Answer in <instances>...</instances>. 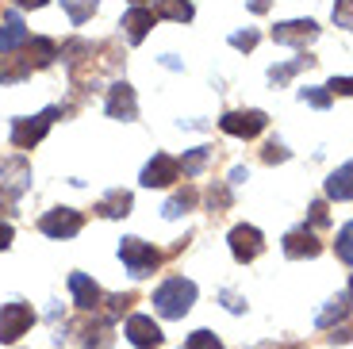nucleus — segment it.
<instances>
[{"label":"nucleus","mask_w":353,"mask_h":349,"mask_svg":"<svg viewBox=\"0 0 353 349\" xmlns=\"http://www.w3.org/2000/svg\"><path fill=\"white\" fill-rule=\"evenodd\" d=\"M300 100H303V104H311V108H319V112H327L334 97H330L327 88H300Z\"/></svg>","instance_id":"nucleus-28"},{"label":"nucleus","mask_w":353,"mask_h":349,"mask_svg":"<svg viewBox=\"0 0 353 349\" xmlns=\"http://www.w3.org/2000/svg\"><path fill=\"white\" fill-rule=\"evenodd\" d=\"M54 119H58V108H46V112H39V115H23V119H12V146H19V150L39 146V142L46 139Z\"/></svg>","instance_id":"nucleus-2"},{"label":"nucleus","mask_w":353,"mask_h":349,"mask_svg":"<svg viewBox=\"0 0 353 349\" xmlns=\"http://www.w3.org/2000/svg\"><path fill=\"white\" fill-rule=\"evenodd\" d=\"M350 338H353V326H345V330L330 334V341H334V346H338V341H350Z\"/></svg>","instance_id":"nucleus-37"},{"label":"nucleus","mask_w":353,"mask_h":349,"mask_svg":"<svg viewBox=\"0 0 353 349\" xmlns=\"http://www.w3.org/2000/svg\"><path fill=\"white\" fill-rule=\"evenodd\" d=\"M16 4H19V8H43L46 0H16Z\"/></svg>","instance_id":"nucleus-39"},{"label":"nucleus","mask_w":353,"mask_h":349,"mask_svg":"<svg viewBox=\"0 0 353 349\" xmlns=\"http://www.w3.org/2000/svg\"><path fill=\"white\" fill-rule=\"evenodd\" d=\"M62 8L70 12L73 23H85V19H92V12L100 8V0H62Z\"/></svg>","instance_id":"nucleus-25"},{"label":"nucleus","mask_w":353,"mask_h":349,"mask_svg":"<svg viewBox=\"0 0 353 349\" xmlns=\"http://www.w3.org/2000/svg\"><path fill=\"white\" fill-rule=\"evenodd\" d=\"M131 4H139V0H131Z\"/></svg>","instance_id":"nucleus-42"},{"label":"nucleus","mask_w":353,"mask_h":349,"mask_svg":"<svg viewBox=\"0 0 353 349\" xmlns=\"http://www.w3.org/2000/svg\"><path fill=\"white\" fill-rule=\"evenodd\" d=\"M12 246V227L8 223H0V250H8Z\"/></svg>","instance_id":"nucleus-35"},{"label":"nucleus","mask_w":353,"mask_h":349,"mask_svg":"<svg viewBox=\"0 0 353 349\" xmlns=\"http://www.w3.org/2000/svg\"><path fill=\"white\" fill-rule=\"evenodd\" d=\"M227 242H230V253H234V261H239V265H250L254 257H261V250H265L261 230L250 227V223H239V227L230 230Z\"/></svg>","instance_id":"nucleus-6"},{"label":"nucleus","mask_w":353,"mask_h":349,"mask_svg":"<svg viewBox=\"0 0 353 349\" xmlns=\"http://www.w3.org/2000/svg\"><path fill=\"white\" fill-rule=\"evenodd\" d=\"M119 257H123L131 277H150L161 265V253L154 250L150 242H142V238H123V242H119Z\"/></svg>","instance_id":"nucleus-3"},{"label":"nucleus","mask_w":353,"mask_h":349,"mask_svg":"<svg viewBox=\"0 0 353 349\" xmlns=\"http://www.w3.org/2000/svg\"><path fill=\"white\" fill-rule=\"evenodd\" d=\"M176 177H181V166H176V157H169V154H154L150 166L142 169V184H146V188H165Z\"/></svg>","instance_id":"nucleus-12"},{"label":"nucleus","mask_w":353,"mask_h":349,"mask_svg":"<svg viewBox=\"0 0 353 349\" xmlns=\"http://www.w3.org/2000/svg\"><path fill=\"white\" fill-rule=\"evenodd\" d=\"M350 296H334L330 299L327 307H323V311H319V319H315V326H323V330H327V326H334V323H342L345 315H350Z\"/></svg>","instance_id":"nucleus-21"},{"label":"nucleus","mask_w":353,"mask_h":349,"mask_svg":"<svg viewBox=\"0 0 353 349\" xmlns=\"http://www.w3.org/2000/svg\"><path fill=\"white\" fill-rule=\"evenodd\" d=\"M242 181H250V173L246 169H234V173H230V184H242Z\"/></svg>","instance_id":"nucleus-38"},{"label":"nucleus","mask_w":353,"mask_h":349,"mask_svg":"<svg viewBox=\"0 0 353 349\" xmlns=\"http://www.w3.org/2000/svg\"><path fill=\"white\" fill-rule=\"evenodd\" d=\"M327 196L330 200H353V161H345L342 169L327 177Z\"/></svg>","instance_id":"nucleus-19"},{"label":"nucleus","mask_w":353,"mask_h":349,"mask_svg":"<svg viewBox=\"0 0 353 349\" xmlns=\"http://www.w3.org/2000/svg\"><path fill=\"white\" fill-rule=\"evenodd\" d=\"M273 39L281 46H296V50H303V46H311L319 39V23L315 19H288V23L273 27Z\"/></svg>","instance_id":"nucleus-7"},{"label":"nucleus","mask_w":353,"mask_h":349,"mask_svg":"<svg viewBox=\"0 0 353 349\" xmlns=\"http://www.w3.org/2000/svg\"><path fill=\"white\" fill-rule=\"evenodd\" d=\"M27 27H23V19L16 16V12H8V16L0 19V54H16V50H23L27 46Z\"/></svg>","instance_id":"nucleus-14"},{"label":"nucleus","mask_w":353,"mask_h":349,"mask_svg":"<svg viewBox=\"0 0 353 349\" xmlns=\"http://www.w3.org/2000/svg\"><path fill=\"white\" fill-rule=\"evenodd\" d=\"M261 157H265V161H269V166H276V161H288V150H284L281 142L273 139V142H269V146H265V154H261Z\"/></svg>","instance_id":"nucleus-32"},{"label":"nucleus","mask_w":353,"mask_h":349,"mask_svg":"<svg viewBox=\"0 0 353 349\" xmlns=\"http://www.w3.org/2000/svg\"><path fill=\"white\" fill-rule=\"evenodd\" d=\"M108 115L112 119H123V123H131L139 115V100H134V88L127 81H115L108 88Z\"/></svg>","instance_id":"nucleus-11"},{"label":"nucleus","mask_w":353,"mask_h":349,"mask_svg":"<svg viewBox=\"0 0 353 349\" xmlns=\"http://www.w3.org/2000/svg\"><path fill=\"white\" fill-rule=\"evenodd\" d=\"M250 8H254V12H265V8H269V0H250Z\"/></svg>","instance_id":"nucleus-40"},{"label":"nucleus","mask_w":353,"mask_h":349,"mask_svg":"<svg viewBox=\"0 0 353 349\" xmlns=\"http://www.w3.org/2000/svg\"><path fill=\"white\" fill-rule=\"evenodd\" d=\"M196 200H200V196H196V188H181L176 196H169V200H165L161 215H165V219H181L185 211H192V208H196Z\"/></svg>","instance_id":"nucleus-22"},{"label":"nucleus","mask_w":353,"mask_h":349,"mask_svg":"<svg viewBox=\"0 0 353 349\" xmlns=\"http://www.w3.org/2000/svg\"><path fill=\"white\" fill-rule=\"evenodd\" d=\"M327 92L330 97H353V77H334L327 85Z\"/></svg>","instance_id":"nucleus-31"},{"label":"nucleus","mask_w":353,"mask_h":349,"mask_svg":"<svg viewBox=\"0 0 353 349\" xmlns=\"http://www.w3.org/2000/svg\"><path fill=\"white\" fill-rule=\"evenodd\" d=\"M311 223L315 227H327V203H311Z\"/></svg>","instance_id":"nucleus-34"},{"label":"nucleus","mask_w":353,"mask_h":349,"mask_svg":"<svg viewBox=\"0 0 353 349\" xmlns=\"http://www.w3.org/2000/svg\"><path fill=\"white\" fill-rule=\"evenodd\" d=\"M265 123H269V115H265V112L246 108V112H227L219 119V127L227 134H234V139H257V134L265 131Z\"/></svg>","instance_id":"nucleus-5"},{"label":"nucleus","mask_w":353,"mask_h":349,"mask_svg":"<svg viewBox=\"0 0 353 349\" xmlns=\"http://www.w3.org/2000/svg\"><path fill=\"white\" fill-rule=\"evenodd\" d=\"M334 23L345 27V31H353V0H338L334 4Z\"/></svg>","instance_id":"nucleus-29"},{"label":"nucleus","mask_w":353,"mask_h":349,"mask_svg":"<svg viewBox=\"0 0 353 349\" xmlns=\"http://www.w3.org/2000/svg\"><path fill=\"white\" fill-rule=\"evenodd\" d=\"M31 323H35V311H31V303H4L0 307V341L4 346H12V341H19L27 330H31Z\"/></svg>","instance_id":"nucleus-4"},{"label":"nucleus","mask_w":353,"mask_h":349,"mask_svg":"<svg viewBox=\"0 0 353 349\" xmlns=\"http://www.w3.org/2000/svg\"><path fill=\"white\" fill-rule=\"evenodd\" d=\"M181 349H223V341L212 330H196V334H188V341Z\"/></svg>","instance_id":"nucleus-27"},{"label":"nucleus","mask_w":353,"mask_h":349,"mask_svg":"<svg viewBox=\"0 0 353 349\" xmlns=\"http://www.w3.org/2000/svg\"><path fill=\"white\" fill-rule=\"evenodd\" d=\"M31 188V166H27L23 157H8V161H0V192L16 200L19 192Z\"/></svg>","instance_id":"nucleus-8"},{"label":"nucleus","mask_w":353,"mask_h":349,"mask_svg":"<svg viewBox=\"0 0 353 349\" xmlns=\"http://www.w3.org/2000/svg\"><path fill=\"white\" fill-rule=\"evenodd\" d=\"M311 61L315 58H292V61H284V66H273V70H269V81H273V85H288V81L296 77L303 66H311Z\"/></svg>","instance_id":"nucleus-24"},{"label":"nucleus","mask_w":353,"mask_h":349,"mask_svg":"<svg viewBox=\"0 0 353 349\" xmlns=\"http://www.w3.org/2000/svg\"><path fill=\"white\" fill-rule=\"evenodd\" d=\"M39 230H43L46 238H73L81 230V211H73V208L46 211V215L39 219Z\"/></svg>","instance_id":"nucleus-9"},{"label":"nucleus","mask_w":353,"mask_h":349,"mask_svg":"<svg viewBox=\"0 0 353 349\" xmlns=\"http://www.w3.org/2000/svg\"><path fill=\"white\" fill-rule=\"evenodd\" d=\"M23 54H27V66H35V70H43V66H50L54 58H58V43H50V39H27V46H23Z\"/></svg>","instance_id":"nucleus-17"},{"label":"nucleus","mask_w":353,"mask_h":349,"mask_svg":"<svg viewBox=\"0 0 353 349\" xmlns=\"http://www.w3.org/2000/svg\"><path fill=\"white\" fill-rule=\"evenodd\" d=\"M123 334H127V341L139 346V349H158L161 346V326L154 323L150 315H131L127 326H123Z\"/></svg>","instance_id":"nucleus-10"},{"label":"nucleus","mask_w":353,"mask_h":349,"mask_svg":"<svg viewBox=\"0 0 353 349\" xmlns=\"http://www.w3.org/2000/svg\"><path fill=\"white\" fill-rule=\"evenodd\" d=\"M338 257H342L345 265H353V223H345L342 230H338V242H334Z\"/></svg>","instance_id":"nucleus-26"},{"label":"nucleus","mask_w":353,"mask_h":349,"mask_svg":"<svg viewBox=\"0 0 353 349\" xmlns=\"http://www.w3.org/2000/svg\"><path fill=\"white\" fill-rule=\"evenodd\" d=\"M154 16L158 19H173V23H188V19L196 16L192 0H154Z\"/></svg>","instance_id":"nucleus-18"},{"label":"nucleus","mask_w":353,"mask_h":349,"mask_svg":"<svg viewBox=\"0 0 353 349\" xmlns=\"http://www.w3.org/2000/svg\"><path fill=\"white\" fill-rule=\"evenodd\" d=\"M131 192H123V188H112V192L104 196V200L97 203V211L104 219H123V215H131Z\"/></svg>","instance_id":"nucleus-20"},{"label":"nucleus","mask_w":353,"mask_h":349,"mask_svg":"<svg viewBox=\"0 0 353 349\" xmlns=\"http://www.w3.org/2000/svg\"><path fill=\"white\" fill-rule=\"evenodd\" d=\"M70 292H73V303H77L81 311H97L100 299H104V292L97 288V280H88L85 272H73L70 277Z\"/></svg>","instance_id":"nucleus-15"},{"label":"nucleus","mask_w":353,"mask_h":349,"mask_svg":"<svg viewBox=\"0 0 353 349\" xmlns=\"http://www.w3.org/2000/svg\"><path fill=\"white\" fill-rule=\"evenodd\" d=\"M208 203H212L215 211H223V208L230 203V192H227V188L219 184V188H212V192H208Z\"/></svg>","instance_id":"nucleus-33"},{"label":"nucleus","mask_w":353,"mask_h":349,"mask_svg":"<svg viewBox=\"0 0 353 349\" xmlns=\"http://www.w3.org/2000/svg\"><path fill=\"white\" fill-rule=\"evenodd\" d=\"M196 303V284L185 277H169L158 292H154V311L161 319H185Z\"/></svg>","instance_id":"nucleus-1"},{"label":"nucleus","mask_w":353,"mask_h":349,"mask_svg":"<svg viewBox=\"0 0 353 349\" xmlns=\"http://www.w3.org/2000/svg\"><path fill=\"white\" fill-rule=\"evenodd\" d=\"M223 299H227V307H230V311H242V307H246L239 296H234V292H223Z\"/></svg>","instance_id":"nucleus-36"},{"label":"nucleus","mask_w":353,"mask_h":349,"mask_svg":"<svg viewBox=\"0 0 353 349\" xmlns=\"http://www.w3.org/2000/svg\"><path fill=\"white\" fill-rule=\"evenodd\" d=\"M257 31H234V35H230V46H234V50H254L257 46Z\"/></svg>","instance_id":"nucleus-30"},{"label":"nucleus","mask_w":353,"mask_h":349,"mask_svg":"<svg viewBox=\"0 0 353 349\" xmlns=\"http://www.w3.org/2000/svg\"><path fill=\"white\" fill-rule=\"evenodd\" d=\"M284 253H288L292 261H303V257H319L323 253V242L315 238V230L307 227H296L284 235Z\"/></svg>","instance_id":"nucleus-13"},{"label":"nucleus","mask_w":353,"mask_h":349,"mask_svg":"<svg viewBox=\"0 0 353 349\" xmlns=\"http://www.w3.org/2000/svg\"><path fill=\"white\" fill-rule=\"evenodd\" d=\"M345 296H350V303H353V277H350V292H345Z\"/></svg>","instance_id":"nucleus-41"},{"label":"nucleus","mask_w":353,"mask_h":349,"mask_svg":"<svg viewBox=\"0 0 353 349\" xmlns=\"http://www.w3.org/2000/svg\"><path fill=\"white\" fill-rule=\"evenodd\" d=\"M208 161H212V150H208V146H196V150H188V154L176 161V166H181V173H185V177H196V173H203V166H208Z\"/></svg>","instance_id":"nucleus-23"},{"label":"nucleus","mask_w":353,"mask_h":349,"mask_svg":"<svg viewBox=\"0 0 353 349\" xmlns=\"http://www.w3.org/2000/svg\"><path fill=\"white\" fill-rule=\"evenodd\" d=\"M154 19H158V16H154L150 8H139V4H134V8H131V12H127V16H123V31H127V39H131V43L139 46L142 39L150 35Z\"/></svg>","instance_id":"nucleus-16"}]
</instances>
